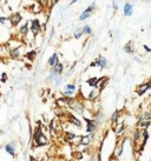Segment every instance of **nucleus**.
I'll use <instances>...</instances> for the list:
<instances>
[{"label":"nucleus","mask_w":151,"mask_h":161,"mask_svg":"<svg viewBox=\"0 0 151 161\" xmlns=\"http://www.w3.org/2000/svg\"><path fill=\"white\" fill-rule=\"evenodd\" d=\"M33 142H34L36 147H43V146H46L49 143V139L44 134L41 126H40V122H39V126H37L36 129L33 131Z\"/></svg>","instance_id":"f257e3e1"},{"label":"nucleus","mask_w":151,"mask_h":161,"mask_svg":"<svg viewBox=\"0 0 151 161\" xmlns=\"http://www.w3.org/2000/svg\"><path fill=\"white\" fill-rule=\"evenodd\" d=\"M94 10H96V4L93 2V4H91V5H90L85 11H83V12H81V14H80L79 19L83 21V20H85V19H87V18H90Z\"/></svg>","instance_id":"f03ea898"},{"label":"nucleus","mask_w":151,"mask_h":161,"mask_svg":"<svg viewBox=\"0 0 151 161\" xmlns=\"http://www.w3.org/2000/svg\"><path fill=\"white\" fill-rule=\"evenodd\" d=\"M93 66H98L99 68H106L108 67V60H106V58L105 57H103V55H99L98 57V59H96V61H93L92 64H91V67H93Z\"/></svg>","instance_id":"7ed1b4c3"},{"label":"nucleus","mask_w":151,"mask_h":161,"mask_svg":"<svg viewBox=\"0 0 151 161\" xmlns=\"http://www.w3.org/2000/svg\"><path fill=\"white\" fill-rule=\"evenodd\" d=\"M31 32L33 33V35H38L41 31V25H40V21L38 19H33L31 20Z\"/></svg>","instance_id":"20e7f679"},{"label":"nucleus","mask_w":151,"mask_h":161,"mask_svg":"<svg viewBox=\"0 0 151 161\" xmlns=\"http://www.w3.org/2000/svg\"><path fill=\"white\" fill-rule=\"evenodd\" d=\"M76 91H77V87H76L75 83H67V85L65 86V88H64V94H65L66 97L71 98L76 93Z\"/></svg>","instance_id":"39448f33"},{"label":"nucleus","mask_w":151,"mask_h":161,"mask_svg":"<svg viewBox=\"0 0 151 161\" xmlns=\"http://www.w3.org/2000/svg\"><path fill=\"white\" fill-rule=\"evenodd\" d=\"M84 120L86 122V132L87 133H94V131L97 129V125L94 120H91V119H87L84 117Z\"/></svg>","instance_id":"423d86ee"},{"label":"nucleus","mask_w":151,"mask_h":161,"mask_svg":"<svg viewBox=\"0 0 151 161\" xmlns=\"http://www.w3.org/2000/svg\"><path fill=\"white\" fill-rule=\"evenodd\" d=\"M5 151L6 153H8L12 158L16 157V143L12 141V142H8L6 146H5Z\"/></svg>","instance_id":"0eeeda50"},{"label":"nucleus","mask_w":151,"mask_h":161,"mask_svg":"<svg viewBox=\"0 0 151 161\" xmlns=\"http://www.w3.org/2000/svg\"><path fill=\"white\" fill-rule=\"evenodd\" d=\"M149 88H151V82H147V83L139 85V86L137 87V94H138V95H143Z\"/></svg>","instance_id":"6e6552de"},{"label":"nucleus","mask_w":151,"mask_h":161,"mask_svg":"<svg viewBox=\"0 0 151 161\" xmlns=\"http://www.w3.org/2000/svg\"><path fill=\"white\" fill-rule=\"evenodd\" d=\"M123 149H124V140L118 141L117 147H116V149H114V157H116V158H119V157L122 155V153H123Z\"/></svg>","instance_id":"1a4fd4ad"},{"label":"nucleus","mask_w":151,"mask_h":161,"mask_svg":"<svg viewBox=\"0 0 151 161\" xmlns=\"http://www.w3.org/2000/svg\"><path fill=\"white\" fill-rule=\"evenodd\" d=\"M132 12H133V6H132V4L126 2V4L124 5V7H123V13H124V16H125V17H130V16H132Z\"/></svg>","instance_id":"9d476101"},{"label":"nucleus","mask_w":151,"mask_h":161,"mask_svg":"<svg viewBox=\"0 0 151 161\" xmlns=\"http://www.w3.org/2000/svg\"><path fill=\"white\" fill-rule=\"evenodd\" d=\"M21 19H22V17L19 14V13H14L11 18H10V21H11V25L13 26V27H16V26H18L19 22L21 21Z\"/></svg>","instance_id":"9b49d317"},{"label":"nucleus","mask_w":151,"mask_h":161,"mask_svg":"<svg viewBox=\"0 0 151 161\" xmlns=\"http://www.w3.org/2000/svg\"><path fill=\"white\" fill-rule=\"evenodd\" d=\"M124 52L128 54H133L135 53V46H133V41H129L125 46H124Z\"/></svg>","instance_id":"f8f14e48"},{"label":"nucleus","mask_w":151,"mask_h":161,"mask_svg":"<svg viewBox=\"0 0 151 161\" xmlns=\"http://www.w3.org/2000/svg\"><path fill=\"white\" fill-rule=\"evenodd\" d=\"M70 106L75 109L76 112H78V113H83V109H84V106L81 105V103H79V102H77V101H72L71 103H70Z\"/></svg>","instance_id":"ddd939ff"},{"label":"nucleus","mask_w":151,"mask_h":161,"mask_svg":"<svg viewBox=\"0 0 151 161\" xmlns=\"http://www.w3.org/2000/svg\"><path fill=\"white\" fill-rule=\"evenodd\" d=\"M142 131L141 129H136L135 131V134H133V142L136 143V145H138L139 143V141L142 140Z\"/></svg>","instance_id":"4468645a"},{"label":"nucleus","mask_w":151,"mask_h":161,"mask_svg":"<svg viewBox=\"0 0 151 161\" xmlns=\"http://www.w3.org/2000/svg\"><path fill=\"white\" fill-rule=\"evenodd\" d=\"M58 62H59L58 54H57V53H53V54L50 57V59H49V66H50V67H53V66L57 65Z\"/></svg>","instance_id":"2eb2a0df"},{"label":"nucleus","mask_w":151,"mask_h":161,"mask_svg":"<svg viewBox=\"0 0 151 161\" xmlns=\"http://www.w3.org/2000/svg\"><path fill=\"white\" fill-rule=\"evenodd\" d=\"M52 69L56 72L58 75H61V73H63V71H64V65H63L61 62H58L57 65H55V66L52 67Z\"/></svg>","instance_id":"dca6fc26"},{"label":"nucleus","mask_w":151,"mask_h":161,"mask_svg":"<svg viewBox=\"0 0 151 161\" xmlns=\"http://www.w3.org/2000/svg\"><path fill=\"white\" fill-rule=\"evenodd\" d=\"M69 121L72 123V125H75V126H77L78 128H80L81 127V122L78 120L77 118H76V115H72V114H70L69 115Z\"/></svg>","instance_id":"f3484780"},{"label":"nucleus","mask_w":151,"mask_h":161,"mask_svg":"<svg viewBox=\"0 0 151 161\" xmlns=\"http://www.w3.org/2000/svg\"><path fill=\"white\" fill-rule=\"evenodd\" d=\"M100 80H102V79H98V78H90L86 82H87L89 86H91V87H93V88H97V87H98V83H99Z\"/></svg>","instance_id":"a211bd4d"},{"label":"nucleus","mask_w":151,"mask_h":161,"mask_svg":"<svg viewBox=\"0 0 151 161\" xmlns=\"http://www.w3.org/2000/svg\"><path fill=\"white\" fill-rule=\"evenodd\" d=\"M10 55L12 59H18L19 55H20V47H16V48H12L11 52H10Z\"/></svg>","instance_id":"6ab92c4d"},{"label":"nucleus","mask_w":151,"mask_h":161,"mask_svg":"<svg viewBox=\"0 0 151 161\" xmlns=\"http://www.w3.org/2000/svg\"><path fill=\"white\" fill-rule=\"evenodd\" d=\"M28 24H25V25H21V27L19 28V33L21 34V35H27L28 34Z\"/></svg>","instance_id":"aec40b11"},{"label":"nucleus","mask_w":151,"mask_h":161,"mask_svg":"<svg viewBox=\"0 0 151 161\" xmlns=\"http://www.w3.org/2000/svg\"><path fill=\"white\" fill-rule=\"evenodd\" d=\"M142 137H143V142H142V148L147 145V142H148V139H149V133H148V131L145 129V131H143V133H142Z\"/></svg>","instance_id":"412c9836"},{"label":"nucleus","mask_w":151,"mask_h":161,"mask_svg":"<svg viewBox=\"0 0 151 161\" xmlns=\"http://www.w3.org/2000/svg\"><path fill=\"white\" fill-rule=\"evenodd\" d=\"M58 77H60V75H58V74H57V73L55 72V71H53V69H51V71H50V73H49V77H47V79H49L50 81H55L57 78H58Z\"/></svg>","instance_id":"4be33fe9"},{"label":"nucleus","mask_w":151,"mask_h":161,"mask_svg":"<svg viewBox=\"0 0 151 161\" xmlns=\"http://www.w3.org/2000/svg\"><path fill=\"white\" fill-rule=\"evenodd\" d=\"M36 55H37V52L36 51H30L28 53H26V58L30 61H33L36 59Z\"/></svg>","instance_id":"5701e85b"},{"label":"nucleus","mask_w":151,"mask_h":161,"mask_svg":"<svg viewBox=\"0 0 151 161\" xmlns=\"http://www.w3.org/2000/svg\"><path fill=\"white\" fill-rule=\"evenodd\" d=\"M99 89L98 88H94V89H92V92L90 93V95H89V99H91V100H93V99H96L98 95H99Z\"/></svg>","instance_id":"b1692460"},{"label":"nucleus","mask_w":151,"mask_h":161,"mask_svg":"<svg viewBox=\"0 0 151 161\" xmlns=\"http://www.w3.org/2000/svg\"><path fill=\"white\" fill-rule=\"evenodd\" d=\"M119 109H116L114 112H113L112 117H111V121H112V123H117V121H118V118H119Z\"/></svg>","instance_id":"393cba45"},{"label":"nucleus","mask_w":151,"mask_h":161,"mask_svg":"<svg viewBox=\"0 0 151 161\" xmlns=\"http://www.w3.org/2000/svg\"><path fill=\"white\" fill-rule=\"evenodd\" d=\"M81 31H83V34H87V35H90V34L92 33V30H91V27H90L89 25H85V26L81 28Z\"/></svg>","instance_id":"a878e982"},{"label":"nucleus","mask_w":151,"mask_h":161,"mask_svg":"<svg viewBox=\"0 0 151 161\" xmlns=\"http://www.w3.org/2000/svg\"><path fill=\"white\" fill-rule=\"evenodd\" d=\"M103 119H104V115H103V114H97L93 120H94V122H96V125H100L102 121H103Z\"/></svg>","instance_id":"bb28decb"},{"label":"nucleus","mask_w":151,"mask_h":161,"mask_svg":"<svg viewBox=\"0 0 151 161\" xmlns=\"http://www.w3.org/2000/svg\"><path fill=\"white\" fill-rule=\"evenodd\" d=\"M76 138H77V135L73 134V133H66V135H65V139L67 141H72L75 140Z\"/></svg>","instance_id":"cd10ccee"},{"label":"nucleus","mask_w":151,"mask_h":161,"mask_svg":"<svg viewBox=\"0 0 151 161\" xmlns=\"http://www.w3.org/2000/svg\"><path fill=\"white\" fill-rule=\"evenodd\" d=\"M81 35H83V31H81V28H78V30L75 32V34H73L75 39H80V38H81Z\"/></svg>","instance_id":"c85d7f7f"},{"label":"nucleus","mask_w":151,"mask_h":161,"mask_svg":"<svg viewBox=\"0 0 151 161\" xmlns=\"http://www.w3.org/2000/svg\"><path fill=\"white\" fill-rule=\"evenodd\" d=\"M8 20H10L8 17H0V24H1V25H5V22Z\"/></svg>","instance_id":"c756f323"},{"label":"nucleus","mask_w":151,"mask_h":161,"mask_svg":"<svg viewBox=\"0 0 151 161\" xmlns=\"http://www.w3.org/2000/svg\"><path fill=\"white\" fill-rule=\"evenodd\" d=\"M61 81H63L61 77H58L56 80H55V85H56V86H60V85H61Z\"/></svg>","instance_id":"7c9ffc66"},{"label":"nucleus","mask_w":151,"mask_h":161,"mask_svg":"<svg viewBox=\"0 0 151 161\" xmlns=\"http://www.w3.org/2000/svg\"><path fill=\"white\" fill-rule=\"evenodd\" d=\"M6 80H7V75L5 73H2V75H1V82H5Z\"/></svg>","instance_id":"2f4dec72"},{"label":"nucleus","mask_w":151,"mask_h":161,"mask_svg":"<svg viewBox=\"0 0 151 161\" xmlns=\"http://www.w3.org/2000/svg\"><path fill=\"white\" fill-rule=\"evenodd\" d=\"M112 7H113V10H114V11H117V10H118V5H117V2H116V1H113L112 2Z\"/></svg>","instance_id":"473e14b6"},{"label":"nucleus","mask_w":151,"mask_h":161,"mask_svg":"<svg viewBox=\"0 0 151 161\" xmlns=\"http://www.w3.org/2000/svg\"><path fill=\"white\" fill-rule=\"evenodd\" d=\"M47 1H49V0H39L40 5H43V6H44V5H46V4H47Z\"/></svg>","instance_id":"72a5a7b5"},{"label":"nucleus","mask_w":151,"mask_h":161,"mask_svg":"<svg viewBox=\"0 0 151 161\" xmlns=\"http://www.w3.org/2000/svg\"><path fill=\"white\" fill-rule=\"evenodd\" d=\"M144 48H145V51H147V52H151V48L150 47H148L147 45H144Z\"/></svg>","instance_id":"f704fd0d"},{"label":"nucleus","mask_w":151,"mask_h":161,"mask_svg":"<svg viewBox=\"0 0 151 161\" xmlns=\"http://www.w3.org/2000/svg\"><path fill=\"white\" fill-rule=\"evenodd\" d=\"M30 161H39V160H38V159H36L34 157H32V155H31V157H30Z\"/></svg>","instance_id":"c9c22d12"},{"label":"nucleus","mask_w":151,"mask_h":161,"mask_svg":"<svg viewBox=\"0 0 151 161\" xmlns=\"http://www.w3.org/2000/svg\"><path fill=\"white\" fill-rule=\"evenodd\" d=\"M77 1H80V0H72V1H71V5L75 4V2H77Z\"/></svg>","instance_id":"e433bc0d"},{"label":"nucleus","mask_w":151,"mask_h":161,"mask_svg":"<svg viewBox=\"0 0 151 161\" xmlns=\"http://www.w3.org/2000/svg\"><path fill=\"white\" fill-rule=\"evenodd\" d=\"M150 161H151V160H150Z\"/></svg>","instance_id":"4c0bfd02"}]
</instances>
